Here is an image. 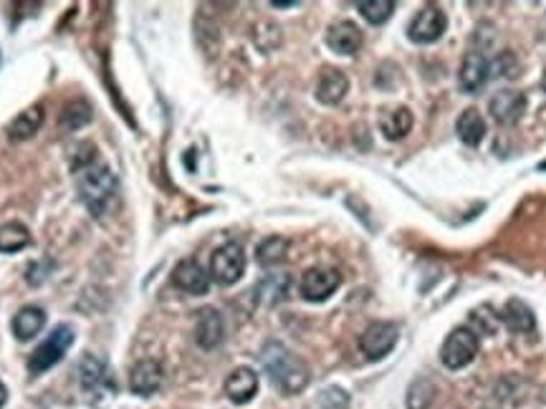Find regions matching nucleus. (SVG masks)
I'll return each instance as SVG.
<instances>
[{"mask_svg":"<svg viewBox=\"0 0 546 409\" xmlns=\"http://www.w3.org/2000/svg\"><path fill=\"white\" fill-rule=\"evenodd\" d=\"M326 46L340 56H355L362 46V30L352 21H340L326 30Z\"/></svg>","mask_w":546,"mask_h":409,"instance_id":"nucleus-15","label":"nucleus"},{"mask_svg":"<svg viewBox=\"0 0 546 409\" xmlns=\"http://www.w3.org/2000/svg\"><path fill=\"white\" fill-rule=\"evenodd\" d=\"M380 129L387 139L398 142L405 139L410 129H413V112L407 106H398V109H390L380 117Z\"/></svg>","mask_w":546,"mask_h":409,"instance_id":"nucleus-19","label":"nucleus"},{"mask_svg":"<svg viewBox=\"0 0 546 409\" xmlns=\"http://www.w3.org/2000/svg\"><path fill=\"white\" fill-rule=\"evenodd\" d=\"M76 190H79L81 203L87 204L94 215H102L106 204L117 195V177L106 164L91 162L87 167L76 170Z\"/></svg>","mask_w":546,"mask_h":409,"instance_id":"nucleus-2","label":"nucleus"},{"mask_svg":"<svg viewBox=\"0 0 546 409\" xmlns=\"http://www.w3.org/2000/svg\"><path fill=\"white\" fill-rule=\"evenodd\" d=\"M319 409H349V395L340 387H329L316 399Z\"/></svg>","mask_w":546,"mask_h":409,"instance_id":"nucleus-29","label":"nucleus"},{"mask_svg":"<svg viewBox=\"0 0 546 409\" xmlns=\"http://www.w3.org/2000/svg\"><path fill=\"white\" fill-rule=\"evenodd\" d=\"M503 323L517 331V334H529L536 329V319H533V311L524 301L518 298H511L506 308H503Z\"/></svg>","mask_w":546,"mask_h":409,"instance_id":"nucleus-22","label":"nucleus"},{"mask_svg":"<svg viewBox=\"0 0 546 409\" xmlns=\"http://www.w3.org/2000/svg\"><path fill=\"white\" fill-rule=\"evenodd\" d=\"M341 278L337 271L332 268H309L304 276H301V296L311 301V304H319V301H326L332 293L340 288Z\"/></svg>","mask_w":546,"mask_h":409,"instance_id":"nucleus-9","label":"nucleus"},{"mask_svg":"<svg viewBox=\"0 0 546 409\" xmlns=\"http://www.w3.org/2000/svg\"><path fill=\"white\" fill-rule=\"evenodd\" d=\"M5 399H8V389H5V384L0 381V407L5 405Z\"/></svg>","mask_w":546,"mask_h":409,"instance_id":"nucleus-30","label":"nucleus"},{"mask_svg":"<svg viewBox=\"0 0 546 409\" xmlns=\"http://www.w3.org/2000/svg\"><path fill=\"white\" fill-rule=\"evenodd\" d=\"M246 271V253L240 243H225L210 258V278L221 286H233Z\"/></svg>","mask_w":546,"mask_h":409,"instance_id":"nucleus-4","label":"nucleus"},{"mask_svg":"<svg viewBox=\"0 0 546 409\" xmlns=\"http://www.w3.org/2000/svg\"><path fill=\"white\" fill-rule=\"evenodd\" d=\"M392 11H395L392 0H367V3H359V13L365 15L367 23H372V26H382L384 21H390Z\"/></svg>","mask_w":546,"mask_h":409,"instance_id":"nucleus-27","label":"nucleus"},{"mask_svg":"<svg viewBox=\"0 0 546 409\" xmlns=\"http://www.w3.org/2000/svg\"><path fill=\"white\" fill-rule=\"evenodd\" d=\"M172 283L178 286L180 291L190 293V296H203L210 288V276L203 271V265L197 261H180L172 271Z\"/></svg>","mask_w":546,"mask_h":409,"instance_id":"nucleus-13","label":"nucleus"},{"mask_svg":"<svg viewBox=\"0 0 546 409\" xmlns=\"http://www.w3.org/2000/svg\"><path fill=\"white\" fill-rule=\"evenodd\" d=\"M475 354H478V337H475L473 329L458 326V329H453V331L448 334L443 344V364L448 366V369L456 371V369L468 366L473 359H475Z\"/></svg>","mask_w":546,"mask_h":409,"instance_id":"nucleus-5","label":"nucleus"},{"mask_svg":"<svg viewBox=\"0 0 546 409\" xmlns=\"http://www.w3.org/2000/svg\"><path fill=\"white\" fill-rule=\"evenodd\" d=\"M542 170H546V162H544V164H542Z\"/></svg>","mask_w":546,"mask_h":409,"instance_id":"nucleus-31","label":"nucleus"},{"mask_svg":"<svg viewBox=\"0 0 546 409\" xmlns=\"http://www.w3.org/2000/svg\"><path fill=\"white\" fill-rule=\"evenodd\" d=\"M91 121V106L87 102H69L66 106H63V112H61V124L66 127V129H71V132H76V129H81L84 124H89Z\"/></svg>","mask_w":546,"mask_h":409,"instance_id":"nucleus-26","label":"nucleus"},{"mask_svg":"<svg viewBox=\"0 0 546 409\" xmlns=\"http://www.w3.org/2000/svg\"><path fill=\"white\" fill-rule=\"evenodd\" d=\"M30 243V233L21 222H3L0 225V253H18Z\"/></svg>","mask_w":546,"mask_h":409,"instance_id":"nucleus-23","label":"nucleus"},{"mask_svg":"<svg viewBox=\"0 0 546 409\" xmlns=\"http://www.w3.org/2000/svg\"><path fill=\"white\" fill-rule=\"evenodd\" d=\"M435 395V387L428 380H417L407 392V407L410 409H428Z\"/></svg>","mask_w":546,"mask_h":409,"instance_id":"nucleus-28","label":"nucleus"},{"mask_svg":"<svg viewBox=\"0 0 546 409\" xmlns=\"http://www.w3.org/2000/svg\"><path fill=\"white\" fill-rule=\"evenodd\" d=\"M398 344V326L390 321H374L365 329L359 337V349L367 356L369 362H380Z\"/></svg>","mask_w":546,"mask_h":409,"instance_id":"nucleus-6","label":"nucleus"},{"mask_svg":"<svg viewBox=\"0 0 546 409\" xmlns=\"http://www.w3.org/2000/svg\"><path fill=\"white\" fill-rule=\"evenodd\" d=\"M488 76H491V63L486 61L483 54L473 51L463 59V66H460V87L466 88L468 94H475L481 88L486 87Z\"/></svg>","mask_w":546,"mask_h":409,"instance_id":"nucleus-16","label":"nucleus"},{"mask_svg":"<svg viewBox=\"0 0 546 409\" xmlns=\"http://www.w3.org/2000/svg\"><path fill=\"white\" fill-rule=\"evenodd\" d=\"M41 124H44V106H29L26 112H21V114L11 121L8 137H11L13 142L30 139L33 134L41 129Z\"/></svg>","mask_w":546,"mask_h":409,"instance_id":"nucleus-20","label":"nucleus"},{"mask_svg":"<svg viewBox=\"0 0 546 409\" xmlns=\"http://www.w3.org/2000/svg\"><path fill=\"white\" fill-rule=\"evenodd\" d=\"M163 387V366L155 359H142L130 371V389L139 396H152Z\"/></svg>","mask_w":546,"mask_h":409,"instance_id":"nucleus-12","label":"nucleus"},{"mask_svg":"<svg viewBox=\"0 0 546 409\" xmlns=\"http://www.w3.org/2000/svg\"><path fill=\"white\" fill-rule=\"evenodd\" d=\"M74 344V331L71 326H56L44 344L30 354L29 371L30 374H44L51 366H56L63 359V354Z\"/></svg>","mask_w":546,"mask_h":409,"instance_id":"nucleus-3","label":"nucleus"},{"mask_svg":"<svg viewBox=\"0 0 546 409\" xmlns=\"http://www.w3.org/2000/svg\"><path fill=\"white\" fill-rule=\"evenodd\" d=\"M488 109H491V117L496 119L499 124L508 127V124H517L518 119L524 117V112H526V96H524L521 91H514V88H503V91H496V94H493Z\"/></svg>","mask_w":546,"mask_h":409,"instance_id":"nucleus-10","label":"nucleus"},{"mask_svg":"<svg viewBox=\"0 0 546 409\" xmlns=\"http://www.w3.org/2000/svg\"><path fill=\"white\" fill-rule=\"evenodd\" d=\"M256 293H258V298L264 301V304H268V306H273V304H279V301H283L286 298V293H289V276H283V273H273V276H266L258 286H256Z\"/></svg>","mask_w":546,"mask_h":409,"instance_id":"nucleus-25","label":"nucleus"},{"mask_svg":"<svg viewBox=\"0 0 546 409\" xmlns=\"http://www.w3.org/2000/svg\"><path fill=\"white\" fill-rule=\"evenodd\" d=\"M286 255H289V240H286V238H279V235L266 238V240L258 246V253H256L258 263L264 265V268H273V265L283 263Z\"/></svg>","mask_w":546,"mask_h":409,"instance_id":"nucleus-24","label":"nucleus"},{"mask_svg":"<svg viewBox=\"0 0 546 409\" xmlns=\"http://www.w3.org/2000/svg\"><path fill=\"white\" fill-rule=\"evenodd\" d=\"M258 392V374L248 366H238L225 380V395L233 405H248Z\"/></svg>","mask_w":546,"mask_h":409,"instance_id":"nucleus-14","label":"nucleus"},{"mask_svg":"<svg viewBox=\"0 0 546 409\" xmlns=\"http://www.w3.org/2000/svg\"><path fill=\"white\" fill-rule=\"evenodd\" d=\"M79 381L84 387L87 395H102V392H114L117 384L109 374V366L102 356L97 354H87L79 364Z\"/></svg>","mask_w":546,"mask_h":409,"instance_id":"nucleus-8","label":"nucleus"},{"mask_svg":"<svg viewBox=\"0 0 546 409\" xmlns=\"http://www.w3.org/2000/svg\"><path fill=\"white\" fill-rule=\"evenodd\" d=\"M223 337H225V323L223 316L215 308H200L197 311V321H195V341L200 349H215L221 346Z\"/></svg>","mask_w":546,"mask_h":409,"instance_id":"nucleus-11","label":"nucleus"},{"mask_svg":"<svg viewBox=\"0 0 546 409\" xmlns=\"http://www.w3.org/2000/svg\"><path fill=\"white\" fill-rule=\"evenodd\" d=\"M46 326V311L41 306H23L13 316V334L18 341H30L33 337L41 334V329Z\"/></svg>","mask_w":546,"mask_h":409,"instance_id":"nucleus-18","label":"nucleus"},{"mask_svg":"<svg viewBox=\"0 0 546 409\" xmlns=\"http://www.w3.org/2000/svg\"><path fill=\"white\" fill-rule=\"evenodd\" d=\"M261 364L283 395H298L309 384L307 364L283 344H276V341L266 344V349L261 354Z\"/></svg>","mask_w":546,"mask_h":409,"instance_id":"nucleus-1","label":"nucleus"},{"mask_svg":"<svg viewBox=\"0 0 546 409\" xmlns=\"http://www.w3.org/2000/svg\"><path fill=\"white\" fill-rule=\"evenodd\" d=\"M448 29V18L438 5H425L407 26V36L415 44H435Z\"/></svg>","mask_w":546,"mask_h":409,"instance_id":"nucleus-7","label":"nucleus"},{"mask_svg":"<svg viewBox=\"0 0 546 409\" xmlns=\"http://www.w3.org/2000/svg\"><path fill=\"white\" fill-rule=\"evenodd\" d=\"M456 132L460 142L468 146H478L486 137V121L478 114V109H466L456 121Z\"/></svg>","mask_w":546,"mask_h":409,"instance_id":"nucleus-21","label":"nucleus"},{"mask_svg":"<svg viewBox=\"0 0 546 409\" xmlns=\"http://www.w3.org/2000/svg\"><path fill=\"white\" fill-rule=\"evenodd\" d=\"M349 91V79L340 71V69H324L319 76V84H316V99L326 106H334L340 104Z\"/></svg>","mask_w":546,"mask_h":409,"instance_id":"nucleus-17","label":"nucleus"}]
</instances>
